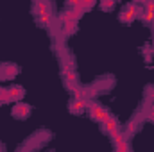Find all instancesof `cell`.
Returning a JSON list of instances; mask_svg holds the SVG:
<instances>
[{"mask_svg": "<svg viewBox=\"0 0 154 152\" xmlns=\"http://www.w3.org/2000/svg\"><path fill=\"white\" fill-rule=\"evenodd\" d=\"M75 22L74 20H70V22H66V23H63V34H72L74 31H75Z\"/></svg>", "mask_w": 154, "mask_h": 152, "instance_id": "52a82bcc", "label": "cell"}, {"mask_svg": "<svg viewBox=\"0 0 154 152\" xmlns=\"http://www.w3.org/2000/svg\"><path fill=\"white\" fill-rule=\"evenodd\" d=\"M100 5H102V9H108V11H109V9L115 7V0H102Z\"/></svg>", "mask_w": 154, "mask_h": 152, "instance_id": "7c38bea8", "label": "cell"}, {"mask_svg": "<svg viewBox=\"0 0 154 152\" xmlns=\"http://www.w3.org/2000/svg\"><path fill=\"white\" fill-rule=\"evenodd\" d=\"M142 18H143V22H145V23H152V22H154V13H152V11H149V9H145V11H143V14H142Z\"/></svg>", "mask_w": 154, "mask_h": 152, "instance_id": "ba28073f", "label": "cell"}, {"mask_svg": "<svg viewBox=\"0 0 154 152\" xmlns=\"http://www.w3.org/2000/svg\"><path fill=\"white\" fill-rule=\"evenodd\" d=\"M116 149H118V150H122V152H127V150H129V145H127L125 138H124V140H120V141L116 143Z\"/></svg>", "mask_w": 154, "mask_h": 152, "instance_id": "8fae6325", "label": "cell"}, {"mask_svg": "<svg viewBox=\"0 0 154 152\" xmlns=\"http://www.w3.org/2000/svg\"><path fill=\"white\" fill-rule=\"evenodd\" d=\"M147 116H149L151 120H154V106L151 108V109H149V113H147Z\"/></svg>", "mask_w": 154, "mask_h": 152, "instance_id": "2e32d148", "label": "cell"}, {"mask_svg": "<svg viewBox=\"0 0 154 152\" xmlns=\"http://www.w3.org/2000/svg\"><path fill=\"white\" fill-rule=\"evenodd\" d=\"M0 150H2V145H0Z\"/></svg>", "mask_w": 154, "mask_h": 152, "instance_id": "e0dca14e", "label": "cell"}, {"mask_svg": "<svg viewBox=\"0 0 154 152\" xmlns=\"http://www.w3.org/2000/svg\"><path fill=\"white\" fill-rule=\"evenodd\" d=\"M86 104H88V102H86L84 99H75V100L70 104V111H72V113H82V111L86 109Z\"/></svg>", "mask_w": 154, "mask_h": 152, "instance_id": "7a4b0ae2", "label": "cell"}, {"mask_svg": "<svg viewBox=\"0 0 154 152\" xmlns=\"http://www.w3.org/2000/svg\"><path fill=\"white\" fill-rule=\"evenodd\" d=\"M81 4H82V7H84V9H90V7L95 4V0H81Z\"/></svg>", "mask_w": 154, "mask_h": 152, "instance_id": "5bb4252c", "label": "cell"}, {"mask_svg": "<svg viewBox=\"0 0 154 152\" xmlns=\"http://www.w3.org/2000/svg\"><path fill=\"white\" fill-rule=\"evenodd\" d=\"M50 20H52V16H50V13H45V14H39V23H41V25H50Z\"/></svg>", "mask_w": 154, "mask_h": 152, "instance_id": "30bf717a", "label": "cell"}, {"mask_svg": "<svg viewBox=\"0 0 154 152\" xmlns=\"http://www.w3.org/2000/svg\"><path fill=\"white\" fill-rule=\"evenodd\" d=\"M145 7L154 13V0H145Z\"/></svg>", "mask_w": 154, "mask_h": 152, "instance_id": "9a60e30c", "label": "cell"}, {"mask_svg": "<svg viewBox=\"0 0 154 152\" xmlns=\"http://www.w3.org/2000/svg\"><path fill=\"white\" fill-rule=\"evenodd\" d=\"M29 113H31V108L25 106V104H16L14 106V111H13L14 116H20V118H25Z\"/></svg>", "mask_w": 154, "mask_h": 152, "instance_id": "277c9868", "label": "cell"}, {"mask_svg": "<svg viewBox=\"0 0 154 152\" xmlns=\"http://www.w3.org/2000/svg\"><path fill=\"white\" fill-rule=\"evenodd\" d=\"M11 100V97H9V90H4V88H0V104H4V102H9Z\"/></svg>", "mask_w": 154, "mask_h": 152, "instance_id": "9c48e42d", "label": "cell"}, {"mask_svg": "<svg viewBox=\"0 0 154 152\" xmlns=\"http://www.w3.org/2000/svg\"><path fill=\"white\" fill-rule=\"evenodd\" d=\"M45 13H50L48 4L45 0H38V4H36V14H45Z\"/></svg>", "mask_w": 154, "mask_h": 152, "instance_id": "8992f818", "label": "cell"}, {"mask_svg": "<svg viewBox=\"0 0 154 152\" xmlns=\"http://www.w3.org/2000/svg\"><path fill=\"white\" fill-rule=\"evenodd\" d=\"M9 97H11V100H20L23 97V90L20 86H13V88H9Z\"/></svg>", "mask_w": 154, "mask_h": 152, "instance_id": "5b68a950", "label": "cell"}, {"mask_svg": "<svg viewBox=\"0 0 154 152\" xmlns=\"http://www.w3.org/2000/svg\"><path fill=\"white\" fill-rule=\"evenodd\" d=\"M104 129H106V132L113 134V132H116V131H118V122H116L115 118L108 116V118L104 120Z\"/></svg>", "mask_w": 154, "mask_h": 152, "instance_id": "3957f363", "label": "cell"}, {"mask_svg": "<svg viewBox=\"0 0 154 152\" xmlns=\"http://www.w3.org/2000/svg\"><path fill=\"white\" fill-rule=\"evenodd\" d=\"M66 5H70V7H81L82 4H81V0H66Z\"/></svg>", "mask_w": 154, "mask_h": 152, "instance_id": "4fadbf2b", "label": "cell"}, {"mask_svg": "<svg viewBox=\"0 0 154 152\" xmlns=\"http://www.w3.org/2000/svg\"><path fill=\"white\" fill-rule=\"evenodd\" d=\"M86 108L90 109L91 118H93V120H97V122H104V120L109 116V113H108L106 109H102V108H100V106H97V104H91V102H88V104H86Z\"/></svg>", "mask_w": 154, "mask_h": 152, "instance_id": "6da1fadb", "label": "cell"}]
</instances>
